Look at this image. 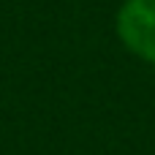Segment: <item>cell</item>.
Segmentation results:
<instances>
[{
  "label": "cell",
  "mask_w": 155,
  "mask_h": 155,
  "mask_svg": "<svg viewBox=\"0 0 155 155\" xmlns=\"http://www.w3.org/2000/svg\"><path fill=\"white\" fill-rule=\"evenodd\" d=\"M117 33L136 57L155 65V0H125L117 14Z\"/></svg>",
  "instance_id": "cell-1"
}]
</instances>
